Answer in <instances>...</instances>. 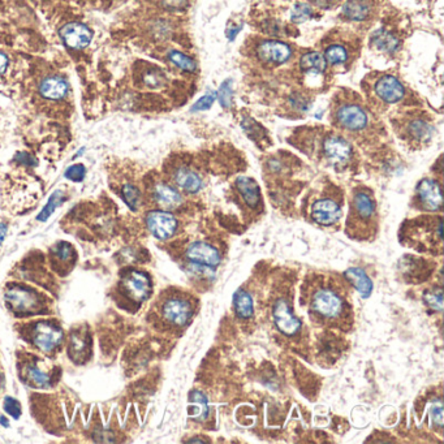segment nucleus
Returning <instances> with one entry per match:
<instances>
[{
    "label": "nucleus",
    "instance_id": "obj_39",
    "mask_svg": "<svg viewBox=\"0 0 444 444\" xmlns=\"http://www.w3.org/2000/svg\"><path fill=\"white\" fill-rule=\"evenodd\" d=\"M4 409H6V412L10 414V415H12L15 420H17L21 415L20 403H19L16 399L10 397V396H7V397L4 399Z\"/></svg>",
    "mask_w": 444,
    "mask_h": 444
},
{
    "label": "nucleus",
    "instance_id": "obj_17",
    "mask_svg": "<svg viewBox=\"0 0 444 444\" xmlns=\"http://www.w3.org/2000/svg\"><path fill=\"white\" fill-rule=\"evenodd\" d=\"M40 93L46 100L59 101L68 93V82L59 76H51L40 82Z\"/></svg>",
    "mask_w": 444,
    "mask_h": 444
},
{
    "label": "nucleus",
    "instance_id": "obj_44",
    "mask_svg": "<svg viewBox=\"0 0 444 444\" xmlns=\"http://www.w3.org/2000/svg\"><path fill=\"white\" fill-rule=\"evenodd\" d=\"M7 67H8V58L6 54L0 52V74H3L6 72Z\"/></svg>",
    "mask_w": 444,
    "mask_h": 444
},
{
    "label": "nucleus",
    "instance_id": "obj_43",
    "mask_svg": "<svg viewBox=\"0 0 444 444\" xmlns=\"http://www.w3.org/2000/svg\"><path fill=\"white\" fill-rule=\"evenodd\" d=\"M16 159L17 161H20L21 163H24V164H35V161H34V158H31L29 154H26V152H20V154H17V157H16Z\"/></svg>",
    "mask_w": 444,
    "mask_h": 444
},
{
    "label": "nucleus",
    "instance_id": "obj_42",
    "mask_svg": "<svg viewBox=\"0 0 444 444\" xmlns=\"http://www.w3.org/2000/svg\"><path fill=\"white\" fill-rule=\"evenodd\" d=\"M188 0H161V4L167 8V10H182L187 6Z\"/></svg>",
    "mask_w": 444,
    "mask_h": 444
},
{
    "label": "nucleus",
    "instance_id": "obj_26",
    "mask_svg": "<svg viewBox=\"0 0 444 444\" xmlns=\"http://www.w3.org/2000/svg\"><path fill=\"white\" fill-rule=\"evenodd\" d=\"M300 65L305 71L323 72L327 67V61L319 52H308L301 56Z\"/></svg>",
    "mask_w": 444,
    "mask_h": 444
},
{
    "label": "nucleus",
    "instance_id": "obj_38",
    "mask_svg": "<svg viewBox=\"0 0 444 444\" xmlns=\"http://www.w3.org/2000/svg\"><path fill=\"white\" fill-rule=\"evenodd\" d=\"M86 347H88L86 340L81 335H74V333L72 335L71 345H70L72 356H74V354H76V357L84 356V354L86 352Z\"/></svg>",
    "mask_w": 444,
    "mask_h": 444
},
{
    "label": "nucleus",
    "instance_id": "obj_14",
    "mask_svg": "<svg viewBox=\"0 0 444 444\" xmlns=\"http://www.w3.org/2000/svg\"><path fill=\"white\" fill-rule=\"evenodd\" d=\"M342 216V207L333 198H322L314 202L312 218L321 225H333Z\"/></svg>",
    "mask_w": 444,
    "mask_h": 444
},
{
    "label": "nucleus",
    "instance_id": "obj_45",
    "mask_svg": "<svg viewBox=\"0 0 444 444\" xmlns=\"http://www.w3.org/2000/svg\"><path fill=\"white\" fill-rule=\"evenodd\" d=\"M292 103L296 109H297V106H300V107H299L300 110H306V109H308V107H306V103L303 102V97H300V95H299V98H297V97H293Z\"/></svg>",
    "mask_w": 444,
    "mask_h": 444
},
{
    "label": "nucleus",
    "instance_id": "obj_35",
    "mask_svg": "<svg viewBox=\"0 0 444 444\" xmlns=\"http://www.w3.org/2000/svg\"><path fill=\"white\" fill-rule=\"evenodd\" d=\"M425 301L427 305H430L434 310L442 312L443 309V292L442 290H436L433 292L425 293Z\"/></svg>",
    "mask_w": 444,
    "mask_h": 444
},
{
    "label": "nucleus",
    "instance_id": "obj_25",
    "mask_svg": "<svg viewBox=\"0 0 444 444\" xmlns=\"http://www.w3.org/2000/svg\"><path fill=\"white\" fill-rule=\"evenodd\" d=\"M189 409L193 418L202 421L206 420L209 415V402L207 397L202 394L201 391H193L189 396Z\"/></svg>",
    "mask_w": 444,
    "mask_h": 444
},
{
    "label": "nucleus",
    "instance_id": "obj_40",
    "mask_svg": "<svg viewBox=\"0 0 444 444\" xmlns=\"http://www.w3.org/2000/svg\"><path fill=\"white\" fill-rule=\"evenodd\" d=\"M244 131L246 132L248 136H251L252 138L260 137V132H262V128L258 127V124L255 121L252 120L251 118H245L241 122Z\"/></svg>",
    "mask_w": 444,
    "mask_h": 444
},
{
    "label": "nucleus",
    "instance_id": "obj_7",
    "mask_svg": "<svg viewBox=\"0 0 444 444\" xmlns=\"http://www.w3.org/2000/svg\"><path fill=\"white\" fill-rule=\"evenodd\" d=\"M273 318L276 328L283 335L293 336L301 330L300 319L293 314L291 305L285 299H279L273 303Z\"/></svg>",
    "mask_w": 444,
    "mask_h": 444
},
{
    "label": "nucleus",
    "instance_id": "obj_6",
    "mask_svg": "<svg viewBox=\"0 0 444 444\" xmlns=\"http://www.w3.org/2000/svg\"><path fill=\"white\" fill-rule=\"evenodd\" d=\"M146 225L158 240H168L177 231V219L171 212L155 210L148 214Z\"/></svg>",
    "mask_w": 444,
    "mask_h": 444
},
{
    "label": "nucleus",
    "instance_id": "obj_9",
    "mask_svg": "<svg viewBox=\"0 0 444 444\" xmlns=\"http://www.w3.org/2000/svg\"><path fill=\"white\" fill-rule=\"evenodd\" d=\"M63 43L72 50H81L90 45L93 31L82 22H68L61 29Z\"/></svg>",
    "mask_w": 444,
    "mask_h": 444
},
{
    "label": "nucleus",
    "instance_id": "obj_27",
    "mask_svg": "<svg viewBox=\"0 0 444 444\" xmlns=\"http://www.w3.org/2000/svg\"><path fill=\"white\" fill-rule=\"evenodd\" d=\"M25 376L35 387H49L51 384L50 375L43 373L40 367L37 365H34V363L26 366Z\"/></svg>",
    "mask_w": 444,
    "mask_h": 444
},
{
    "label": "nucleus",
    "instance_id": "obj_47",
    "mask_svg": "<svg viewBox=\"0 0 444 444\" xmlns=\"http://www.w3.org/2000/svg\"><path fill=\"white\" fill-rule=\"evenodd\" d=\"M6 233H7V225L6 224H1L0 223V244L4 240L6 237Z\"/></svg>",
    "mask_w": 444,
    "mask_h": 444
},
{
    "label": "nucleus",
    "instance_id": "obj_11",
    "mask_svg": "<svg viewBox=\"0 0 444 444\" xmlns=\"http://www.w3.org/2000/svg\"><path fill=\"white\" fill-rule=\"evenodd\" d=\"M336 120L340 127L348 131L357 132L367 125V113L358 104H344L336 112Z\"/></svg>",
    "mask_w": 444,
    "mask_h": 444
},
{
    "label": "nucleus",
    "instance_id": "obj_46",
    "mask_svg": "<svg viewBox=\"0 0 444 444\" xmlns=\"http://www.w3.org/2000/svg\"><path fill=\"white\" fill-rule=\"evenodd\" d=\"M318 6H321L323 8H328L333 4L335 0H314Z\"/></svg>",
    "mask_w": 444,
    "mask_h": 444
},
{
    "label": "nucleus",
    "instance_id": "obj_21",
    "mask_svg": "<svg viewBox=\"0 0 444 444\" xmlns=\"http://www.w3.org/2000/svg\"><path fill=\"white\" fill-rule=\"evenodd\" d=\"M344 276L347 278L348 282L352 283L354 288L358 291V293L363 297H369L373 291V282L372 279L367 276V273L363 271V269L358 267H352L349 270H347Z\"/></svg>",
    "mask_w": 444,
    "mask_h": 444
},
{
    "label": "nucleus",
    "instance_id": "obj_34",
    "mask_svg": "<svg viewBox=\"0 0 444 444\" xmlns=\"http://www.w3.org/2000/svg\"><path fill=\"white\" fill-rule=\"evenodd\" d=\"M313 15L312 7L306 3H297L293 7L292 13H291V20L296 24H301L303 21L309 20Z\"/></svg>",
    "mask_w": 444,
    "mask_h": 444
},
{
    "label": "nucleus",
    "instance_id": "obj_1",
    "mask_svg": "<svg viewBox=\"0 0 444 444\" xmlns=\"http://www.w3.org/2000/svg\"><path fill=\"white\" fill-rule=\"evenodd\" d=\"M309 306L324 323H344L349 317L348 303L331 285L319 283L309 293Z\"/></svg>",
    "mask_w": 444,
    "mask_h": 444
},
{
    "label": "nucleus",
    "instance_id": "obj_30",
    "mask_svg": "<svg viewBox=\"0 0 444 444\" xmlns=\"http://www.w3.org/2000/svg\"><path fill=\"white\" fill-rule=\"evenodd\" d=\"M324 59L330 64H344L348 61V51L342 45H333L324 52Z\"/></svg>",
    "mask_w": 444,
    "mask_h": 444
},
{
    "label": "nucleus",
    "instance_id": "obj_16",
    "mask_svg": "<svg viewBox=\"0 0 444 444\" xmlns=\"http://www.w3.org/2000/svg\"><path fill=\"white\" fill-rule=\"evenodd\" d=\"M323 152L326 157L336 164H343L352 157L351 143L338 136L327 137L323 142Z\"/></svg>",
    "mask_w": 444,
    "mask_h": 444
},
{
    "label": "nucleus",
    "instance_id": "obj_24",
    "mask_svg": "<svg viewBox=\"0 0 444 444\" xmlns=\"http://www.w3.org/2000/svg\"><path fill=\"white\" fill-rule=\"evenodd\" d=\"M233 305H235V312L242 319L251 318L254 313L252 296L244 290H239L237 292L235 293Z\"/></svg>",
    "mask_w": 444,
    "mask_h": 444
},
{
    "label": "nucleus",
    "instance_id": "obj_37",
    "mask_svg": "<svg viewBox=\"0 0 444 444\" xmlns=\"http://www.w3.org/2000/svg\"><path fill=\"white\" fill-rule=\"evenodd\" d=\"M215 100H216V93H207V94H205L202 98H200L198 101L194 103L192 111L200 112L209 110L212 104H214Z\"/></svg>",
    "mask_w": 444,
    "mask_h": 444
},
{
    "label": "nucleus",
    "instance_id": "obj_31",
    "mask_svg": "<svg viewBox=\"0 0 444 444\" xmlns=\"http://www.w3.org/2000/svg\"><path fill=\"white\" fill-rule=\"evenodd\" d=\"M121 197H122V200L128 205V207L131 210H137L138 209L141 194H140V191L134 185H132V184L124 185L122 189H121Z\"/></svg>",
    "mask_w": 444,
    "mask_h": 444
},
{
    "label": "nucleus",
    "instance_id": "obj_28",
    "mask_svg": "<svg viewBox=\"0 0 444 444\" xmlns=\"http://www.w3.org/2000/svg\"><path fill=\"white\" fill-rule=\"evenodd\" d=\"M408 132L411 134V137H413L415 140H429L433 134V127L424 120H414L409 124Z\"/></svg>",
    "mask_w": 444,
    "mask_h": 444
},
{
    "label": "nucleus",
    "instance_id": "obj_15",
    "mask_svg": "<svg viewBox=\"0 0 444 444\" xmlns=\"http://www.w3.org/2000/svg\"><path fill=\"white\" fill-rule=\"evenodd\" d=\"M374 90L375 94L386 103H397L403 100L404 94H405L403 84L391 74L383 76L376 81Z\"/></svg>",
    "mask_w": 444,
    "mask_h": 444
},
{
    "label": "nucleus",
    "instance_id": "obj_23",
    "mask_svg": "<svg viewBox=\"0 0 444 444\" xmlns=\"http://www.w3.org/2000/svg\"><path fill=\"white\" fill-rule=\"evenodd\" d=\"M372 43L376 49H379L384 52H390L394 54L395 51L399 49L400 42L395 37L394 34H391L390 31L379 29L375 31L372 35Z\"/></svg>",
    "mask_w": 444,
    "mask_h": 444
},
{
    "label": "nucleus",
    "instance_id": "obj_4",
    "mask_svg": "<svg viewBox=\"0 0 444 444\" xmlns=\"http://www.w3.org/2000/svg\"><path fill=\"white\" fill-rule=\"evenodd\" d=\"M121 291L125 293L134 303L146 301L152 291L150 276L143 271L131 270L122 276L120 282Z\"/></svg>",
    "mask_w": 444,
    "mask_h": 444
},
{
    "label": "nucleus",
    "instance_id": "obj_2",
    "mask_svg": "<svg viewBox=\"0 0 444 444\" xmlns=\"http://www.w3.org/2000/svg\"><path fill=\"white\" fill-rule=\"evenodd\" d=\"M376 221V206L372 193L366 189H357L354 194L348 231L357 239L369 237Z\"/></svg>",
    "mask_w": 444,
    "mask_h": 444
},
{
    "label": "nucleus",
    "instance_id": "obj_22",
    "mask_svg": "<svg viewBox=\"0 0 444 444\" xmlns=\"http://www.w3.org/2000/svg\"><path fill=\"white\" fill-rule=\"evenodd\" d=\"M343 15L351 21L366 20L372 15L369 0H348L343 7Z\"/></svg>",
    "mask_w": 444,
    "mask_h": 444
},
{
    "label": "nucleus",
    "instance_id": "obj_10",
    "mask_svg": "<svg viewBox=\"0 0 444 444\" xmlns=\"http://www.w3.org/2000/svg\"><path fill=\"white\" fill-rule=\"evenodd\" d=\"M185 257L189 260V262L206 267H215L221 263V254L218 249L205 241L191 244L185 252Z\"/></svg>",
    "mask_w": 444,
    "mask_h": 444
},
{
    "label": "nucleus",
    "instance_id": "obj_32",
    "mask_svg": "<svg viewBox=\"0 0 444 444\" xmlns=\"http://www.w3.org/2000/svg\"><path fill=\"white\" fill-rule=\"evenodd\" d=\"M63 198H64V196H63L61 191H56V192L54 193V194L51 196L49 202H47V205L43 207V210H42L40 215L37 216V219H38L40 222H46V221L50 218L51 214L55 212V209L63 202Z\"/></svg>",
    "mask_w": 444,
    "mask_h": 444
},
{
    "label": "nucleus",
    "instance_id": "obj_18",
    "mask_svg": "<svg viewBox=\"0 0 444 444\" xmlns=\"http://www.w3.org/2000/svg\"><path fill=\"white\" fill-rule=\"evenodd\" d=\"M173 182L184 192L194 194L201 191L202 179L197 172L187 167H180L173 173Z\"/></svg>",
    "mask_w": 444,
    "mask_h": 444
},
{
    "label": "nucleus",
    "instance_id": "obj_8",
    "mask_svg": "<svg viewBox=\"0 0 444 444\" xmlns=\"http://www.w3.org/2000/svg\"><path fill=\"white\" fill-rule=\"evenodd\" d=\"M417 202L426 212H438L443 206L441 184L433 179H425L417 185Z\"/></svg>",
    "mask_w": 444,
    "mask_h": 444
},
{
    "label": "nucleus",
    "instance_id": "obj_5",
    "mask_svg": "<svg viewBox=\"0 0 444 444\" xmlns=\"http://www.w3.org/2000/svg\"><path fill=\"white\" fill-rule=\"evenodd\" d=\"M31 342L42 352L50 354L55 351L63 340L64 333L55 323L37 322L31 328Z\"/></svg>",
    "mask_w": 444,
    "mask_h": 444
},
{
    "label": "nucleus",
    "instance_id": "obj_48",
    "mask_svg": "<svg viewBox=\"0 0 444 444\" xmlns=\"http://www.w3.org/2000/svg\"><path fill=\"white\" fill-rule=\"evenodd\" d=\"M0 424L3 425L4 427H8V421L6 420V417H0Z\"/></svg>",
    "mask_w": 444,
    "mask_h": 444
},
{
    "label": "nucleus",
    "instance_id": "obj_12",
    "mask_svg": "<svg viewBox=\"0 0 444 444\" xmlns=\"http://www.w3.org/2000/svg\"><path fill=\"white\" fill-rule=\"evenodd\" d=\"M6 300L17 313H31L40 306L37 293L22 287H12L6 292Z\"/></svg>",
    "mask_w": 444,
    "mask_h": 444
},
{
    "label": "nucleus",
    "instance_id": "obj_41",
    "mask_svg": "<svg viewBox=\"0 0 444 444\" xmlns=\"http://www.w3.org/2000/svg\"><path fill=\"white\" fill-rule=\"evenodd\" d=\"M430 413L433 415L434 424L438 425V426L443 425V408H442L441 402H434L430 408Z\"/></svg>",
    "mask_w": 444,
    "mask_h": 444
},
{
    "label": "nucleus",
    "instance_id": "obj_19",
    "mask_svg": "<svg viewBox=\"0 0 444 444\" xmlns=\"http://www.w3.org/2000/svg\"><path fill=\"white\" fill-rule=\"evenodd\" d=\"M236 188L241 194L242 200L249 207L255 209L260 205V202H261L260 187L257 182L253 180L252 177H246V176L239 177L236 180Z\"/></svg>",
    "mask_w": 444,
    "mask_h": 444
},
{
    "label": "nucleus",
    "instance_id": "obj_33",
    "mask_svg": "<svg viewBox=\"0 0 444 444\" xmlns=\"http://www.w3.org/2000/svg\"><path fill=\"white\" fill-rule=\"evenodd\" d=\"M216 98L221 102L223 109H231L233 102L232 80L231 79L223 82L221 89L216 94Z\"/></svg>",
    "mask_w": 444,
    "mask_h": 444
},
{
    "label": "nucleus",
    "instance_id": "obj_29",
    "mask_svg": "<svg viewBox=\"0 0 444 444\" xmlns=\"http://www.w3.org/2000/svg\"><path fill=\"white\" fill-rule=\"evenodd\" d=\"M168 59L182 71L194 72L196 68H197L196 61H193L192 58H189L188 55L180 52V51H170L168 52Z\"/></svg>",
    "mask_w": 444,
    "mask_h": 444
},
{
    "label": "nucleus",
    "instance_id": "obj_36",
    "mask_svg": "<svg viewBox=\"0 0 444 444\" xmlns=\"http://www.w3.org/2000/svg\"><path fill=\"white\" fill-rule=\"evenodd\" d=\"M85 175H86V168L82 164H73L67 168V171L64 172V176L68 180L74 182H82L85 179Z\"/></svg>",
    "mask_w": 444,
    "mask_h": 444
},
{
    "label": "nucleus",
    "instance_id": "obj_20",
    "mask_svg": "<svg viewBox=\"0 0 444 444\" xmlns=\"http://www.w3.org/2000/svg\"><path fill=\"white\" fill-rule=\"evenodd\" d=\"M152 197L158 205L166 209H175L182 202L180 193L167 184H157L152 191Z\"/></svg>",
    "mask_w": 444,
    "mask_h": 444
},
{
    "label": "nucleus",
    "instance_id": "obj_3",
    "mask_svg": "<svg viewBox=\"0 0 444 444\" xmlns=\"http://www.w3.org/2000/svg\"><path fill=\"white\" fill-rule=\"evenodd\" d=\"M159 315L161 321L170 327L182 328L191 322L194 315V303L188 294L168 293L159 303Z\"/></svg>",
    "mask_w": 444,
    "mask_h": 444
},
{
    "label": "nucleus",
    "instance_id": "obj_13",
    "mask_svg": "<svg viewBox=\"0 0 444 444\" xmlns=\"http://www.w3.org/2000/svg\"><path fill=\"white\" fill-rule=\"evenodd\" d=\"M258 58L270 64H284L291 59L292 49L280 40H264L257 49Z\"/></svg>",
    "mask_w": 444,
    "mask_h": 444
}]
</instances>
